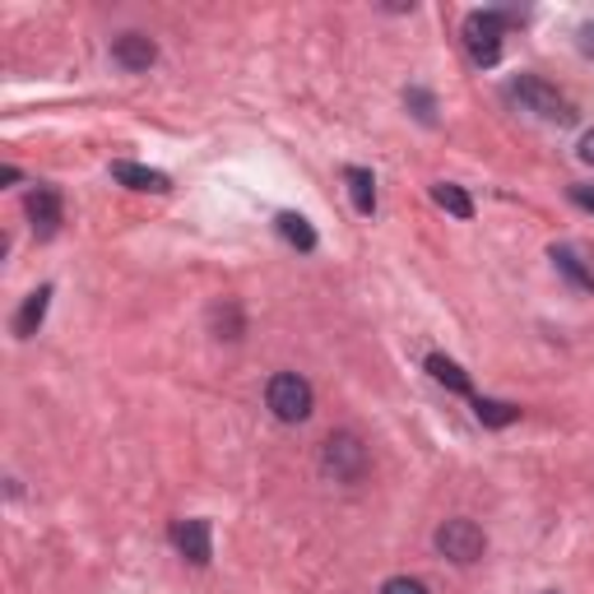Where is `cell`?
Returning <instances> with one entry per match:
<instances>
[{
    "instance_id": "obj_21",
    "label": "cell",
    "mask_w": 594,
    "mask_h": 594,
    "mask_svg": "<svg viewBox=\"0 0 594 594\" xmlns=\"http://www.w3.org/2000/svg\"><path fill=\"white\" fill-rule=\"evenodd\" d=\"M581 158L594 167V130H585V135H581Z\"/></svg>"
},
{
    "instance_id": "obj_2",
    "label": "cell",
    "mask_w": 594,
    "mask_h": 594,
    "mask_svg": "<svg viewBox=\"0 0 594 594\" xmlns=\"http://www.w3.org/2000/svg\"><path fill=\"white\" fill-rule=\"evenodd\" d=\"M520 14H507V10H474L464 14V47H470L474 66H497L501 61V37H507V24H515Z\"/></svg>"
},
{
    "instance_id": "obj_9",
    "label": "cell",
    "mask_w": 594,
    "mask_h": 594,
    "mask_svg": "<svg viewBox=\"0 0 594 594\" xmlns=\"http://www.w3.org/2000/svg\"><path fill=\"white\" fill-rule=\"evenodd\" d=\"M111 177H117L121 186H130V191H148V195H163V191H173V181H167V173H154V167H144V163H111Z\"/></svg>"
},
{
    "instance_id": "obj_7",
    "label": "cell",
    "mask_w": 594,
    "mask_h": 594,
    "mask_svg": "<svg viewBox=\"0 0 594 594\" xmlns=\"http://www.w3.org/2000/svg\"><path fill=\"white\" fill-rule=\"evenodd\" d=\"M61 218H66V210H61V191H56V186H37V191H28V223H33L37 241L56 237Z\"/></svg>"
},
{
    "instance_id": "obj_17",
    "label": "cell",
    "mask_w": 594,
    "mask_h": 594,
    "mask_svg": "<svg viewBox=\"0 0 594 594\" xmlns=\"http://www.w3.org/2000/svg\"><path fill=\"white\" fill-rule=\"evenodd\" d=\"M404 103H408V107H414V117H418L423 126H432V121H437L432 93H423V88H408V93H404Z\"/></svg>"
},
{
    "instance_id": "obj_20",
    "label": "cell",
    "mask_w": 594,
    "mask_h": 594,
    "mask_svg": "<svg viewBox=\"0 0 594 594\" xmlns=\"http://www.w3.org/2000/svg\"><path fill=\"white\" fill-rule=\"evenodd\" d=\"M571 200L581 204V210H590V214H594V191H590V186H571Z\"/></svg>"
},
{
    "instance_id": "obj_19",
    "label": "cell",
    "mask_w": 594,
    "mask_h": 594,
    "mask_svg": "<svg viewBox=\"0 0 594 594\" xmlns=\"http://www.w3.org/2000/svg\"><path fill=\"white\" fill-rule=\"evenodd\" d=\"M575 43H581V51L594 61V19H590V24H581V33H575Z\"/></svg>"
},
{
    "instance_id": "obj_12",
    "label": "cell",
    "mask_w": 594,
    "mask_h": 594,
    "mask_svg": "<svg viewBox=\"0 0 594 594\" xmlns=\"http://www.w3.org/2000/svg\"><path fill=\"white\" fill-rule=\"evenodd\" d=\"M344 181H348L353 210H358V214H377V177H371L367 167H348Z\"/></svg>"
},
{
    "instance_id": "obj_3",
    "label": "cell",
    "mask_w": 594,
    "mask_h": 594,
    "mask_svg": "<svg viewBox=\"0 0 594 594\" xmlns=\"http://www.w3.org/2000/svg\"><path fill=\"white\" fill-rule=\"evenodd\" d=\"M265 404L278 423H307L316 408V390L307 377H297V371H274L265 385Z\"/></svg>"
},
{
    "instance_id": "obj_6",
    "label": "cell",
    "mask_w": 594,
    "mask_h": 594,
    "mask_svg": "<svg viewBox=\"0 0 594 594\" xmlns=\"http://www.w3.org/2000/svg\"><path fill=\"white\" fill-rule=\"evenodd\" d=\"M173 544H177V553H181L191 567H210V557H214L210 520H200V515L177 520V525H173Z\"/></svg>"
},
{
    "instance_id": "obj_22",
    "label": "cell",
    "mask_w": 594,
    "mask_h": 594,
    "mask_svg": "<svg viewBox=\"0 0 594 594\" xmlns=\"http://www.w3.org/2000/svg\"><path fill=\"white\" fill-rule=\"evenodd\" d=\"M544 594H557V590H544Z\"/></svg>"
},
{
    "instance_id": "obj_4",
    "label": "cell",
    "mask_w": 594,
    "mask_h": 594,
    "mask_svg": "<svg viewBox=\"0 0 594 594\" xmlns=\"http://www.w3.org/2000/svg\"><path fill=\"white\" fill-rule=\"evenodd\" d=\"M437 553L441 557H451L455 567H470V562H478L483 553H488V534H483L474 520H445V525L437 530Z\"/></svg>"
},
{
    "instance_id": "obj_16",
    "label": "cell",
    "mask_w": 594,
    "mask_h": 594,
    "mask_svg": "<svg viewBox=\"0 0 594 594\" xmlns=\"http://www.w3.org/2000/svg\"><path fill=\"white\" fill-rule=\"evenodd\" d=\"M432 200H437L451 218H474V200L464 195V186H455V181H437V186H432Z\"/></svg>"
},
{
    "instance_id": "obj_8",
    "label": "cell",
    "mask_w": 594,
    "mask_h": 594,
    "mask_svg": "<svg viewBox=\"0 0 594 594\" xmlns=\"http://www.w3.org/2000/svg\"><path fill=\"white\" fill-rule=\"evenodd\" d=\"M111 61H117L121 70H130V74H140V70H148L158 61V43L148 33H121L117 43H111Z\"/></svg>"
},
{
    "instance_id": "obj_5",
    "label": "cell",
    "mask_w": 594,
    "mask_h": 594,
    "mask_svg": "<svg viewBox=\"0 0 594 594\" xmlns=\"http://www.w3.org/2000/svg\"><path fill=\"white\" fill-rule=\"evenodd\" d=\"M321 464H325L330 478L358 483V478L367 474V445L353 437V432H334V437L325 441V451H321Z\"/></svg>"
},
{
    "instance_id": "obj_10",
    "label": "cell",
    "mask_w": 594,
    "mask_h": 594,
    "mask_svg": "<svg viewBox=\"0 0 594 594\" xmlns=\"http://www.w3.org/2000/svg\"><path fill=\"white\" fill-rule=\"evenodd\" d=\"M47 307H51V284L33 288L24 297V307H19V316H14V340H33V334L43 330V321H47Z\"/></svg>"
},
{
    "instance_id": "obj_18",
    "label": "cell",
    "mask_w": 594,
    "mask_h": 594,
    "mask_svg": "<svg viewBox=\"0 0 594 594\" xmlns=\"http://www.w3.org/2000/svg\"><path fill=\"white\" fill-rule=\"evenodd\" d=\"M381 594H427V585L414 581V575H390V581L381 585Z\"/></svg>"
},
{
    "instance_id": "obj_1",
    "label": "cell",
    "mask_w": 594,
    "mask_h": 594,
    "mask_svg": "<svg viewBox=\"0 0 594 594\" xmlns=\"http://www.w3.org/2000/svg\"><path fill=\"white\" fill-rule=\"evenodd\" d=\"M507 98H511L520 111H530V117L548 121V126H571V121H575L571 98H567V93H557L553 84H544L538 74H515V80L507 84Z\"/></svg>"
},
{
    "instance_id": "obj_11",
    "label": "cell",
    "mask_w": 594,
    "mask_h": 594,
    "mask_svg": "<svg viewBox=\"0 0 594 594\" xmlns=\"http://www.w3.org/2000/svg\"><path fill=\"white\" fill-rule=\"evenodd\" d=\"M548 256H553L557 274H567L571 284L581 288V293H594V265H590V260H585L581 251H575V247H553Z\"/></svg>"
},
{
    "instance_id": "obj_14",
    "label": "cell",
    "mask_w": 594,
    "mask_h": 594,
    "mask_svg": "<svg viewBox=\"0 0 594 594\" xmlns=\"http://www.w3.org/2000/svg\"><path fill=\"white\" fill-rule=\"evenodd\" d=\"M474 418H478L483 427H511V423H520V404L478 395V400H474Z\"/></svg>"
},
{
    "instance_id": "obj_13",
    "label": "cell",
    "mask_w": 594,
    "mask_h": 594,
    "mask_svg": "<svg viewBox=\"0 0 594 594\" xmlns=\"http://www.w3.org/2000/svg\"><path fill=\"white\" fill-rule=\"evenodd\" d=\"M427 371H432V381L445 385V390H455V395H470V377H464V367L451 363L445 353H427Z\"/></svg>"
},
{
    "instance_id": "obj_15",
    "label": "cell",
    "mask_w": 594,
    "mask_h": 594,
    "mask_svg": "<svg viewBox=\"0 0 594 594\" xmlns=\"http://www.w3.org/2000/svg\"><path fill=\"white\" fill-rule=\"evenodd\" d=\"M274 228H278V237H284L288 247H297V251H316V228H311L302 214H278Z\"/></svg>"
}]
</instances>
